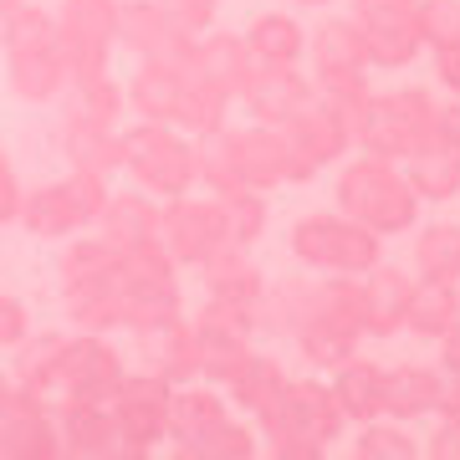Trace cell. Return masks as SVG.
<instances>
[{"label": "cell", "mask_w": 460, "mask_h": 460, "mask_svg": "<svg viewBox=\"0 0 460 460\" xmlns=\"http://www.w3.org/2000/svg\"><path fill=\"white\" fill-rule=\"evenodd\" d=\"M241 36H246V51L256 62L302 66V57H307V26L296 16H287V11H261Z\"/></svg>", "instance_id": "4316f807"}, {"label": "cell", "mask_w": 460, "mask_h": 460, "mask_svg": "<svg viewBox=\"0 0 460 460\" xmlns=\"http://www.w3.org/2000/svg\"><path fill=\"white\" fill-rule=\"evenodd\" d=\"M241 108L251 113V123H292L307 102H313V77L302 72V66H271V62H256L251 72V83L241 87Z\"/></svg>", "instance_id": "4fadbf2b"}, {"label": "cell", "mask_w": 460, "mask_h": 460, "mask_svg": "<svg viewBox=\"0 0 460 460\" xmlns=\"http://www.w3.org/2000/svg\"><path fill=\"white\" fill-rule=\"evenodd\" d=\"M292 343L307 358L313 374H332L338 363H348L358 353V332L338 328V323H323V317H302V328L292 332Z\"/></svg>", "instance_id": "d6a6232c"}, {"label": "cell", "mask_w": 460, "mask_h": 460, "mask_svg": "<svg viewBox=\"0 0 460 460\" xmlns=\"http://www.w3.org/2000/svg\"><path fill=\"white\" fill-rule=\"evenodd\" d=\"M440 102L429 87H399V93H368L358 113V154L394 159L404 164L410 154L440 144Z\"/></svg>", "instance_id": "3957f363"}, {"label": "cell", "mask_w": 460, "mask_h": 460, "mask_svg": "<svg viewBox=\"0 0 460 460\" xmlns=\"http://www.w3.org/2000/svg\"><path fill=\"white\" fill-rule=\"evenodd\" d=\"M435 414H460V374L440 368V394H435Z\"/></svg>", "instance_id": "bcb514c9"}, {"label": "cell", "mask_w": 460, "mask_h": 460, "mask_svg": "<svg viewBox=\"0 0 460 460\" xmlns=\"http://www.w3.org/2000/svg\"><path fill=\"white\" fill-rule=\"evenodd\" d=\"M118 41L138 62H190L195 36L169 16L164 0H118Z\"/></svg>", "instance_id": "7c38bea8"}, {"label": "cell", "mask_w": 460, "mask_h": 460, "mask_svg": "<svg viewBox=\"0 0 460 460\" xmlns=\"http://www.w3.org/2000/svg\"><path fill=\"white\" fill-rule=\"evenodd\" d=\"M164 5H169V16L180 21L190 36L210 31V26H215V11H220V0H164Z\"/></svg>", "instance_id": "60d3db41"}, {"label": "cell", "mask_w": 460, "mask_h": 460, "mask_svg": "<svg viewBox=\"0 0 460 460\" xmlns=\"http://www.w3.org/2000/svg\"><path fill=\"white\" fill-rule=\"evenodd\" d=\"M399 169H404V180L414 184V195L429 199V205L460 199V154H450L445 144H429V148H420V154H410Z\"/></svg>", "instance_id": "4dcf8cb0"}, {"label": "cell", "mask_w": 460, "mask_h": 460, "mask_svg": "<svg viewBox=\"0 0 460 460\" xmlns=\"http://www.w3.org/2000/svg\"><path fill=\"white\" fill-rule=\"evenodd\" d=\"M123 374H128V368L118 358V348L102 343L98 332H87L77 343H62L51 389H62L66 404H108L113 389L123 384Z\"/></svg>", "instance_id": "8fae6325"}, {"label": "cell", "mask_w": 460, "mask_h": 460, "mask_svg": "<svg viewBox=\"0 0 460 460\" xmlns=\"http://www.w3.org/2000/svg\"><path fill=\"white\" fill-rule=\"evenodd\" d=\"M456 323H460V281L414 277L410 307H404V332H414L420 343H440Z\"/></svg>", "instance_id": "ffe728a7"}, {"label": "cell", "mask_w": 460, "mask_h": 460, "mask_svg": "<svg viewBox=\"0 0 460 460\" xmlns=\"http://www.w3.org/2000/svg\"><path fill=\"white\" fill-rule=\"evenodd\" d=\"M230 98L226 87H215L210 77H199L195 66H184V93H180V113H174V128L190 133V138H210L230 123Z\"/></svg>", "instance_id": "d4e9b609"}, {"label": "cell", "mask_w": 460, "mask_h": 460, "mask_svg": "<svg viewBox=\"0 0 460 460\" xmlns=\"http://www.w3.org/2000/svg\"><path fill=\"white\" fill-rule=\"evenodd\" d=\"M190 66H195L199 77H210L215 87H226L230 98H241V87L251 83V72H256V57L246 51V36L235 31H199L195 47H190Z\"/></svg>", "instance_id": "e0dca14e"}, {"label": "cell", "mask_w": 460, "mask_h": 460, "mask_svg": "<svg viewBox=\"0 0 460 460\" xmlns=\"http://www.w3.org/2000/svg\"><path fill=\"white\" fill-rule=\"evenodd\" d=\"M138 343H144V358L154 374H164L169 384H190L199 378V338H195V323L190 317H169L159 328H144L138 332Z\"/></svg>", "instance_id": "ac0fdd59"}, {"label": "cell", "mask_w": 460, "mask_h": 460, "mask_svg": "<svg viewBox=\"0 0 460 460\" xmlns=\"http://www.w3.org/2000/svg\"><path fill=\"white\" fill-rule=\"evenodd\" d=\"M5 404H11V389H5V384H0V414H5Z\"/></svg>", "instance_id": "f907efd6"}, {"label": "cell", "mask_w": 460, "mask_h": 460, "mask_svg": "<svg viewBox=\"0 0 460 460\" xmlns=\"http://www.w3.org/2000/svg\"><path fill=\"white\" fill-rule=\"evenodd\" d=\"M292 5H296V11H328L332 0H292Z\"/></svg>", "instance_id": "681fc988"}, {"label": "cell", "mask_w": 460, "mask_h": 460, "mask_svg": "<svg viewBox=\"0 0 460 460\" xmlns=\"http://www.w3.org/2000/svg\"><path fill=\"white\" fill-rule=\"evenodd\" d=\"M307 302H313V277L266 281L261 296H256V332H266V338H292L296 323L307 317Z\"/></svg>", "instance_id": "f1b7e54d"}, {"label": "cell", "mask_w": 460, "mask_h": 460, "mask_svg": "<svg viewBox=\"0 0 460 460\" xmlns=\"http://www.w3.org/2000/svg\"><path fill=\"white\" fill-rule=\"evenodd\" d=\"M256 420V435L277 460H323L332 440H343V410L323 378H287L266 410L251 414Z\"/></svg>", "instance_id": "6da1fadb"}, {"label": "cell", "mask_w": 460, "mask_h": 460, "mask_svg": "<svg viewBox=\"0 0 460 460\" xmlns=\"http://www.w3.org/2000/svg\"><path fill=\"white\" fill-rule=\"evenodd\" d=\"M307 62H313V72H353V66H368L358 21L353 16L317 21V31H307Z\"/></svg>", "instance_id": "f546056e"}, {"label": "cell", "mask_w": 460, "mask_h": 460, "mask_svg": "<svg viewBox=\"0 0 460 460\" xmlns=\"http://www.w3.org/2000/svg\"><path fill=\"white\" fill-rule=\"evenodd\" d=\"M184 66L190 62H144L138 77L123 98L133 102V113L148 118V123H174L180 113V93H184Z\"/></svg>", "instance_id": "484cf974"}, {"label": "cell", "mask_w": 460, "mask_h": 460, "mask_svg": "<svg viewBox=\"0 0 460 460\" xmlns=\"http://www.w3.org/2000/svg\"><path fill=\"white\" fill-rule=\"evenodd\" d=\"M21 332H26V317L11 296H0V343H16Z\"/></svg>", "instance_id": "7dc6e473"}, {"label": "cell", "mask_w": 460, "mask_h": 460, "mask_svg": "<svg viewBox=\"0 0 460 460\" xmlns=\"http://www.w3.org/2000/svg\"><path fill=\"white\" fill-rule=\"evenodd\" d=\"M420 456H429V460H460V414H440V425L420 440Z\"/></svg>", "instance_id": "ab89813d"}, {"label": "cell", "mask_w": 460, "mask_h": 460, "mask_svg": "<svg viewBox=\"0 0 460 460\" xmlns=\"http://www.w3.org/2000/svg\"><path fill=\"white\" fill-rule=\"evenodd\" d=\"M169 394L174 384L164 374H123L108 410L118 420V456H154V445L169 440Z\"/></svg>", "instance_id": "ba28073f"}, {"label": "cell", "mask_w": 460, "mask_h": 460, "mask_svg": "<svg viewBox=\"0 0 460 460\" xmlns=\"http://www.w3.org/2000/svg\"><path fill=\"white\" fill-rule=\"evenodd\" d=\"M420 0H353V21H374V16H414Z\"/></svg>", "instance_id": "b9f144b4"}, {"label": "cell", "mask_w": 460, "mask_h": 460, "mask_svg": "<svg viewBox=\"0 0 460 460\" xmlns=\"http://www.w3.org/2000/svg\"><path fill=\"white\" fill-rule=\"evenodd\" d=\"M332 199H338V210L353 215L374 235H404V230H414L420 226V205H425V199L414 195V184L404 180V169L394 159H374V154H353L338 169Z\"/></svg>", "instance_id": "7a4b0ae2"}, {"label": "cell", "mask_w": 460, "mask_h": 460, "mask_svg": "<svg viewBox=\"0 0 460 460\" xmlns=\"http://www.w3.org/2000/svg\"><path fill=\"white\" fill-rule=\"evenodd\" d=\"M292 256L313 277H363L384 261V235L343 210H317L292 226Z\"/></svg>", "instance_id": "5b68a950"}, {"label": "cell", "mask_w": 460, "mask_h": 460, "mask_svg": "<svg viewBox=\"0 0 460 460\" xmlns=\"http://www.w3.org/2000/svg\"><path fill=\"white\" fill-rule=\"evenodd\" d=\"M220 389H226V399H230L241 414H256V410H266V404H271V399L287 389V368H281L277 353L251 348L246 363H241V368H235V374L220 384Z\"/></svg>", "instance_id": "83f0119b"}, {"label": "cell", "mask_w": 460, "mask_h": 460, "mask_svg": "<svg viewBox=\"0 0 460 460\" xmlns=\"http://www.w3.org/2000/svg\"><path fill=\"white\" fill-rule=\"evenodd\" d=\"M414 271L420 277L460 281V226L456 220H429L414 235Z\"/></svg>", "instance_id": "836d02e7"}, {"label": "cell", "mask_w": 460, "mask_h": 460, "mask_svg": "<svg viewBox=\"0 0 460 460\" xmlns=\"http://www.w3.org/2000/svg\"><path fill=\"white\" fill-rule=\"evenodd\" d=\"M16 215H21V190H16L11 164L0 159V226H5V220H16Z\"/></svg>", "instance_id": "f6af8a7d"}, {"label": "cell", "mask_w": 460, "mask_h": 460, "mask_svg": "<svg viewBox=\"0 0 460 460\" xmlns=\"http://www.w3.org/2000/svg\"><path fill=\"white\" fill-rule=\"evenodd\" d=\"M195 271H199V281H205V296H220V302H246V307H256V296H261V287H266V271L251 261V251L235 246V241L210 251Z\"/></svg>", "instance_id": "d6986e66"}, {"label": "cell", "mask_w": 460, "mask_h": 460, "mask_svg": "<svg viewBox=\"0 0 460 460\" xmlns=\"http://www.w3.org/2000/svg\"><path fill=\"white\" fill-rule=\"evenodd\" d=\"M435 394H440V368L429 363H394L384 368V414L399 425H414L435 414Z\"/></svg>", "instance_id": "7402d4cb"}, {"label": "cell", "mask_w": 460, "mask_h": 460, "mask_svg": "<svg viewBox=\"0 0 460 460\" xmlns=\"http://www.w3.org/2000/svg\"><path fill=\"white\" fill-rule=\"evenodd\" d=\"M435 128H440V144L450 154H460V98L440 102V118H435Z\"/></svg>", "instance_id": "ee69618b"}, {"label": "cell", "mask_w": 460, "mask_h": 460, "mask_svg": "<svg viewBox=\"0 0 460 460\" xmlns=\"http://www.w3.org/2000/svg\"><path fill=\"white\" fill-rule=\"evenodd\" d=\"M57 36H62L72 77L108 72V57L118 47V0H62Z\"/></svg>", "instance_id": "9c48e42d"}, {"label": "cell", "mask_w": 460, "mask_h": 460, "mask_svg": "<svg viewBox=\"0 0 460 460\" xmlns=\"http://www.w3.org/2000/svg\"><path fill=\"white\" fill-rule=\"evenodd\" d=\"M123 148V169L133 174V190L154 199H180L199 184V144L174 123H138V128L118 133Z\"/></svg>", "instance_id": "277c9868"}, {"label": "cell", "mask_w": 460, "mask_h": 460, "mask_svg": "<svg viewBox=\"0 0 460 460\" xmlns=\"http://www.w3.org/2000/svg\"><path fill=\"white\" fill-rule=\"evenodd\" d=\"M57 435L72 456H118V420L108 404H66Z\"/></svg>", "instance_id": "1f68e13d"}, {"label": "cell", "mask_w": 460, "mask_h": 460, "mask_svg": "<svg viewBox=\"0 0 460 460\" xmlns=\"http://www.w3.org/2000/svg\"><path fill=\"white\" fill-rule=\"evenodd\" d=\"M190 323H195V317H190ZM195 338H199V378H205V384H226V378L246 363L251 348H256V338H246V332L199 328V323H195Z\"/></svg>", "instance_id": "d590c367"}, {"label": "cell", "mask_w": 460, "mask_h": 460, "mask_svg": "<svg viewBox=\"0 0 460 460\" xmlns=\"http://www.w3.org/2000/svg\"><path fill=\"white\" fill-rule=\"evenodd\" d=\"M220 414H230V399L220 384H205V378L174 384V394H169V440H174V456H184Z\"/></svg>", "instance_id": "2e32d148"}, {"label": "cell", "mask_w": 460, "mask_h": 460, "mask_svg": "<svg viewBox=\"0 0 460 460\" xmlns=\"http://www.w3.org/2000/svg\"><path fill=\"white\" fill-rule=\"evenodd\" d=\"M5 47H11V83H16L21 98H36V102L57 98L72 83V66H66L57 21H47L41 11H16Z\"/></svg>", "instance_id": "52a82bcc"}, {"label": "cell", "mask_w": 460, "mask_h": 460, "mask_svg": "<svg viewBox=\"0 0 460 460\" xmlns=\"http://www.w3.org/2000/svg\"><path fill=\"white\" fill-rule=\"evenodd\" d=\"M353 460H414L420 456V440L410 435V425H399L389 414H378V420H363L353 425Z\"/></svg>", "instance_id": "8d00e7d4"}, {"label": "cell", "mask_w": 460, "mask_h": 460, "mask_svg": "<svg viewBox=\"0 0 460 460\" xmlns=\"http://www.w3.org/2000/svg\"><path fill=\"white\" fill-rule=\"evenodd\" d=\"M358 287H363V338H399L404 332V307H410L414 277H404L389 261H378L374 271L358 277Z\"/></svg>", "instance_id": "9a60e30c"}, {"label": "cell", "mask_w": 460, "mask_h": 460, "mask_svg": "<svg viewBox=\"0 0 460 460\" xmlns=\"http://www.w3.org/2000/svg\"><path fill=\"white\" fill-rule=\"evenodd\" d=\"M230 154H235V169H241V184L246 190H261L271 195L277 184H292V148H287V133L271 128V123H246V128H230Z\"/></svg>", "instance_id": "5bb4252c"}, {"label": "cell", "mask_w": 460, "mask_h": 460, "mask_svg": "<svg viewBox=\"0 0 460 460\" xmlns=\"http://www.w3.org/2000/svg\"><path fill=\"white\" fill-rule=\"evenodd\" d=\"M358 113L363 108H338V102H323L313 93V102L292 123H281L287 148H292V184L317 180L323 169L343 164V154L358 148Z\"/></svg>", "instance_id": "8992f818"}, {"label": "cell", "mask_w": 460, "mask_h": 460, "mask_svg": "<svg viewBox=\"0 0 460 460\" xmlns=\"http://www.w3.org/2000/svg\"><path fill=\"white\" fill-rule=\"evenodd\" d=\"M159 210L164 199L144 195V190H118L108 195L98 215V230L108 246H138V241H159Z\"/></svg>", "instance_id": "603a6c76"}, {"label": "cell", "mask_w": 460, "mask_h": 460, "mask_svg": "<svg viewBox=\"0 0 460 460\" xmlns=\"http://www.w3.org/2000/svg\"><path fill=\"white\" fill-rule=\"evenodd\" d=\"M414 26H420L429 51L460 41V0H420L414 5Z\"/></svg>", "instance_id": "f35d334b"}, {"label": "cell", "mask_w": 460, "mask_h": 460, "mask_svg": "<svg viewBox=\"0 0 460 460\" xmlns=\"http://www.w3.org/2000/svg\"><path fill=\"white\" fill-rule=\"evenodd\" d=\"M220 199V215H226V235L235 246H256L271 226V205H266L261 190H230V195H215Z\"/></svg>", "instance_id": "74e56055"}, {"label": "cell", "mask_w": 460, "mask_h": 460, "mask_svg": "<svg viewBox=\"0 0 460 460\" xmlns=\"http://www.w3.org/2000/svg\"><path fill=\"white\" fill-rule=\"evenodd\" d=\"M256 450H261L256 425L235 420V414H220V420H215V425L184 450V460H251Z\"/></svg>", "instance_id": "e575fe53"}, {"label": "cell", "mask_w": 460, "mask_h": 460, "mask_svg": "<svg viewBox=\"0 0 460 460\" xmlns=\"http://www.w3.org/2000/svg\"><path fill=\"white\" fill-rule=\"evenodd\" d=\"M363 36V57H368V72H399L410 66L420 51H425V36L414 26V16H374L358 21Z\"/></svg>", "instance_id": "cb8c5ba5"}, {"label": "cell", "mask_w": 460, "mask_h": 460, "mask_svg": "<svg viewBox=\"0 0 460 460\" xmlns=\"http://www.w3.org/2000/svg\"><path fill=\"white\" fill-rule=\"evenodd\" d=\"M159 241L174 256V266H199L210 251H220L230 241L220 199L195 195V190L180 199H164V210H159Z\"/></svg>", "instance_id": "30bf717a"}, {"label": "cell", "mask_w": 460, "mask_h": 460, "mask_svg": "<svg viewBox=\"0 0 460 460\" xmlns=\"http://www.w3.org/2000/svg\"><path fill=\"white\" fill-rule=\"evenodd\" d=\"M440 368H450V374H460V323L440 338Z\"/></svg>", "instance_id": "c3c4849f"}, {"label": "cell", "mask_w": 460, "mask_h": 460, "mask_svg": "<svg viewBox=\"0 0 460 460\" xmlns=\"http://www.w3.org/2000/svg\"><path fill=\"white\" fill-rule=\"evenodd\" d=\"M435 72H440V87H450V93L460 98V41L435 47Z\"/></svg>", "instance_id": "7bdbcfd3"}, {"label": "cell", "mask_w": 460, "mask_h": 460, "mask_svg": "<svg viewBox=\"0 0 460 460\" xmlns=\"http://www.w3.org/2000/svg\"><path fill=\"white\" fill-rule=\"evenodd\" d=\"M328 389H332V399H338V410H343L348 425L378 420L384 414V363L353 353L348 363H338L328 374Z\"/></svg>", "instance_id": "44dd1931"}]
</instances>
